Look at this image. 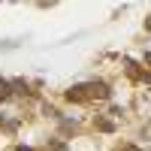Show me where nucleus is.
<instances>
[{
    "mask_svg": "<svg viewBox=\"0 0 151 151\" xmlns=\"http://www.w3.org/2000/svg\"><path fill=\"white\" fill-rule=\"evenodd\" d=\"M103 100V97H109V88L103 85V82H88V85H76V88H70L67 91V100H73V103H85V100Z\"/></svg>",
    "mask_w": 151,
    "mask_h": 151,
    "instance_id": "obj_1",
    "label": "nucleus"
},
{
    "mask_svg": "<svg viewBox=\"0 0 151 151\" xmlns=\"http://www.w3.org/2000/svg\"><path fill=\"white\" fill-rule=\"evenodd\" d=\"M9 88H12L9 82H3V79H0V100H9V94H12Z\"/></svg>",
    "mask_w": 151,
    "mask_h": 151,
    "instance_id": "obj_2",
    "label": "nucleus"
},
{
    "mask_svg": "<svg viewBox=\"0 0 151 151\" xmlns=\"http://www.w3.org/2000/svg\"><path fill=\"white\" fill-rule=\"evenodd\" d=\"M145 27H148V30H151V15H148V21H145Z\"/></svg>",
    "mask_w": 151,
    "mask_h": 151,
    "instance_id": "obj_3",
    "label": "nucleus"
}]
</instances>
